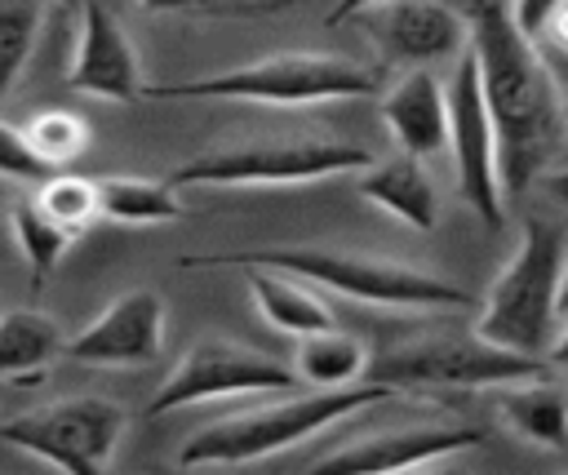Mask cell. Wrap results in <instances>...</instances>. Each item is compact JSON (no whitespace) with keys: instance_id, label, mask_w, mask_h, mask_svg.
Masks as SVG:
<instances>
[{"instance_id":"cell-13","label":"cell","mask_w":568,"mask_h":475,"mask_svg":"<svg viewBox=\"0 0 568 475\" xmlns=\"http://www.w3.org/2000/svg\"><path fill=\"white\" fill-rule=\"evenodd\" d=\"M484 431L466 422H430V426H399L386 435H368L355 444H342L324 457H315V471H355V475H382V471H422L453 453L479 448Z\"/></svg>"},{"instance_id":"cell-15","label":"cell","mask_w":568,"mask_h":475,"mask_svg":"<svg viewBox=\"0 0 568 475\" xmlns=\"http://www.w3.org/2000/svg\"><path fill=\"white\" fill-rule=\"evenodd\" d=\"M382 120L404 155L430 160L448 142V107H444V80L430 67H408L386 93H382Z\"/></svg>"},{"instance_id":"cell-25","label":"cell","mask_w":568,"mask_h":475,"mask_svg":"<svg viewBox=\"0 0 568 475\" xmlns=\"http://www.w3.org/2000/svg\"><path fill=\"white\" fill-rule=\"evenodd\" d=\"M22 138H27V146L40 155L44 169H62V164H71V160L84 155V146H89V124H84V115L53 107V111L31 115V124L22 129Z\"/></svg>"},{"instance_id":"cell-14","label":"cell","mask_w":568,"mask_h":475,"mask_svg":"<svg viewBox=\"0 0 568 475\" xmlns=\"http://www.w3.org/2000/svg\"><path fill=\"white\" fill-rule=\"evenodd\" d=\"M75 9H80V31H75V58L67 67V84L102 102H138L142 71L124 27L102 0H80Z\"/></svg>"},{"instance_id":"cell-9","label":"cell","mask_w":568,"mask_h":475,"mask_svg":"<svg viewBox=\"0 0 568 475\" xmlns=\"http://www.w3.org/2000/svg\"><path fill=\"white\" fill-rule=\"evenodd\" d=\"M297 391V373L284 360H271L262 351H248L231 337H200L178 368L160 382V391L146 404V417H164L186 404L204 400H235V395H280Z\"/></svg>"},{"instance_id":"cell-31","label":"cell","mask_w":568,"mask_h":475,"mask_svg":"<svg viewBox=\"0 0 568 475\" xmlns=\"http://www.w3.org/2000/svg\"><path fill=\"white\" fill-rule=\"evenodd\" d=\"M475 4H484V0H475Z\"/></svg>"},{"instance_id":"cell-21","label":"cell","mask_w":568,"mask_h":475,"mask_svg":"<svg viewBox=\"0 0 568 475\" xmlns=\"http://www.w3.org/2000/svg\"><path fill=\"white\" fill-rule=\"evenodd\" d=\"M62 329L36 306L0 315V377H40L62 355Z\"/></svg>"},{"instance_id":"cell-12","label":"cell","mask_w":568,"mask_h":475,"mask_svg":"<svg viewBox=\"0 0 568 475\" xmlns=\"http://www.w3.org/2000/svg\"><path fill=\"white\" fill-rule=\"evenodd\" d=\"M164 351V302L155 289H129L62 342V355L102 368H138Z\"/></svg>"},{"instance_id":"cell-4","label":"cell","mask_w":568,"mask_h":475,"mask_svg":"<svg viewBox=\"0 0 568 475\" xmlns=\"http://www.w3.org/2000/svg\"><path fill=\"white\" fill-rule=\"evenodd\" d=\"M395 391L382 382H355V386H337V391H280V400L248 408V413H231L217 417L209 426H200L182 448H178V466L195 471V466H244V462H262L280 448H293L320 431H328L333 422L390 400Z\"/></svg>"},{"instance_id":"cell-29","label":"cell","mask_w":568,"mask_h":475,"mask_svg":"<svg viewBox=\"0 0 568 475\" xmlns=\"http://www.w3.org/2000/svg\"><path fill=\"white\" fill-rule=\"evenodd\" d=\"M364 4H373V0H333V13H328V27H342V22H351Z\"/></svg>"},{"instance_id":"cell-3","label":"cell","mask_w":568,"mask_h":475,"mask_svg":"<svg viewBox=\"0 0 568 475\" xmlns=\"http://www.w3.org/2000/svg\"><path fill=\"white\" fill-rule=\"evenodd\" d=\"M564 262L568 240L555 218H528L515 253L488 284L475 333L501 351L559 360L564 342Z\"/></svg>"},{"instance_id":"cell-10","label":"cell","mask_w":568,"mask_h":475,"mask_svg":"<svg viewBox=\"0 0 568 475\" xmlns=\"http://www.w3.org/2000/svg\"><path fill=\"white\" fill-rule=\"evenodd\" d=\"M444 107H448V151H453V173L462 186V200L479 213L484 226H501L506 200L497 182V142H493V120L484 107L479 89V67L470 44L457 49V67L444 84Z\"/></svg>"},{"instance_id":"cell-30","label":"cell","mask_w":568,"mask_h":475,"mask_svg":"<svg viewBox=\"0 0 568 475\" xmlns=\"http://www.w3.org/2000/svg\"><path fill=\"white\" fill-rule=\"evenodd\" d=\"M58 4H67V9H75V4H80V0H58Z\"/></svg>"},{"instance_id":"cell-20","label":"cell","mask_w":568,"mask_h":475,"mask_svg":"<svg viewBox=\"0 0 568 475\" xmlns=\"http://www.w3.org/2000/svg\"><path fill=\"white\" fill-rule=\"evenodd\" d=\"M98 218L120 222V226H164L182 218V200L169 182L133 178V173H111L93 182Z\"/></svg>"},{"instance_id":"cell-2","label":"cell","mask_w":568,"mask_h":475,"mask_svg":"<svg viewBox=\"0 0 568 475\" xmlns=\"http://www.w3.org/2000/svg\"><path fill=\"white\" fill-rule=\"evenodd\" d=\"M275 266L288 275H302L315 289L342 293L351 302L390 306V311H457L470 302V293L444 275L417 271L408 262H386L351 249H324V244H271V249H235V253H191L182 257L186 271L200 266Z\"/></svg>"},{"instance_id":"cell-8","label":"cell","mask_w":568,"mask_h":475,"mask_svg":"<svg viewBox=\"0 0 568 475\" xmlns=\"http://www.w3.org/2000/svg\"><path fill=\"white\" fill-rule=\"evenodd\" d=\"M124 408L102 395H71L44 408L0 422V444L71 475H98L111 466L124 435Z\"/></svg>"},{"instance_id":"cell-26","label":"cell","mask_w":568,"mask_h":475,"mask_svg":"<svg viewBox=\"0 0 568 475\" xmlns=\"http://www.w3.org/2000/svg\"><path fill=\"white\" fill-rule=\"evenodd\" d=\"M146 13H213V18H235V13H271L288 9L297 0H138Z\"/></svg>"},{"instance_id":"cell-16","label":"cell","mask_w":568,"mask_h":475,"mask_svg":"<svg viewBox=\"0 0 568 475\" xmlns=\"http://www.w3.org/2000/svg\"><path fill=\"white\" fill-rule=\"evenodd\" d=\"M359 195L368 204H377L382 213L399 218L413 231H435L439 222V191L426 173V164L417 155H399V160H368L359 169Z\"/></svg>"},{"instance_id":"cell-23","label":"cell","mask_w":568,"mask_h":475,"mask_svg":"<svg viewBox=\"0 0 568 475\" xmlns=\"http://www.w3.org/2000/svg\"><path fill=\"white\" fill-rule=\"evenodd\" d=\"M9 226H13V240H18V253L27 257V266H31V280L36 284H44L53 271H58V262H62V253L71 249V240L75 235H67L62 226H53L31 200H18L13 209H9Z\"/></svg>"},{"instance_id":"cell-19","label":"cell","mask_w":568,"mask_h":475,"mask_svg":"<svg viewBox=\"0 0 568 475\" xmlns=\"http://www.w3.org/2000/svg\"><path fill=\"white\" fill-rule=\"evenodd\" d=\"M364 368H368V346L355 333H342V329L328 324V329H315V333L297 337L293 373L311 391L355 386V382H364Z\"/></svg>"},{"instance_id":"cell-24","label":"cell","mask_w":568,"mask_h":475,"mask_svg":"<svg viewBox=\"0 0 568 475\" xmlns=\"http://www.w3.org/2000/svg\"><path fill=\"white\" fill-rule=\"evenodd\" d=\"M31 204L62 226L67 235H80L93 218H98V200H93V178H75V173H44L36 182Z\"/></svg>"},{"instance_id":"cell-7","label":"cell","mask_w":568,"mask_h":475,"mask_svg":"<svg viewBox=\"0 0 568 475\" xmlns=\"http://www.w3.org/2000/svg\"><path fill=\"white\" fill-rule=\"evenodd\" d=\"M373 155L337 138H271L200 151L169 173V186H302L320 178L359 173Z\"/></svg>"},{"instance_id":"cell-22","label":"cell","mask_w":568,"mask_h":475,"mask_svg":"<svg viewBox=\"0 0 568 475\" xmlns=\"http://www.w3.org/2000/svg\"><path fill=\"white\" fill-rule=\"evenodd\" d=\"M49 0H0V102L13 93L18 75L27 71L40 31H44Z\"/></svg>"},{"instance_id":"cell-1","label":"cell","mask_w":568,"mask_h":475,"mask_svg":"<svg viewBox=\"0 0 568 475\" xmlns=\"http://www.w3.org/2000/svg\"><path fill=\"white\" fill-rule=\"evenodd\" d=\"M466 44L475 53L484 107L493 120L501 200H519L564 155L559 80L515 31L501 0H484L466 13Z\"/></svg>"},{"instance_id":"cell-28","label":"cell","mask_w":568,"mask_h":475,"mask_svg":"<svg viewBox=\"0 0 568 475\" xmlns=\"http://www.w3.org/2000/svg\"><path fill=\"white\" fill-rule=\"evenodd\" d=\"M506 13H510V22H515V31H519L524 40H532L555 13H568V9H564V0H510Z\"/></svg>"},{"instance_id":"cell-6","label":"cell","mask_w":568,"mask_h":475,"mask_svg":"<svg viewBox=\"0 0 568 475\" xmlns=\"http://www.w3.org/2000/svg\"><path fill=\"white\" fill-rule=\"evenodd\" d=\"M555 373V360L519 355L470 333H430L382 355H368L364 377L390 391H493L501 382Z\"/></svg>"},{"instance_id":"cell-11","label":"cell","mask_w":568,"mask_h":475,"mask_svg":"<svg viewBox=\"0 0 568 475\" xmlns=\"http://www.w3.org/2000/svg\"><path fill=\"white\" fill-rule=\"evenodd\" d=\"M395 67H435L466 44V18L444 0H373L355 13Z\"/></svg>"},{"instance_id":"cell-17","label":"cell","mask_w":568,"mask_h":475,"mask_svg":"<svg viewBox=\"0 0 568 475\" xmlns=\"http://www.w3.org/2000/svg\"><path fill=\"white\" fill-rule=\"evenodd\" d=\"M493 391H497L501 422L524 444H541L550 453H564V444H568V413H564V386L555 382V373L501 382Z\"/></svg>"},{"instance_id":"cell-5","label":"cell","mask_w":568,"mask_h":475,"mask_svg":"<svg viewBox=\"0 0 568 475\" xmlns=\"http://www.w3.org/2000/svg\"><path fill=\"white\" fill-rule=\"evenodd\" d=\"M382 89V71L333 58V53H275L248 67H231L222 75H200L182 84H146L138 98L160 102H266V107H315V102H346L373 98Z\"/></svg>"},{"instance_id":"cell-27","label":"cell","mask_w":568,"mask_h":475,"mask_svg":"<svg viewBox=\"0 0 568 475\" xmlns=\"http://www.w3.org/2000/svg\"><path fill=\"white\" fill-rule=\"evenodd\" d=\"M44 173H53V169L40 164V155L27 146L22 129L9 124V120H0V178H13V182H40Z\"/></svg>"},{"instance_id":"cell-18","label":"cell","mask_w":568,"mask_h":475,"mask_svg":"<svg viewBox=\"0 0 568 475\" xmlns=\"http://www.w3.org/2000/svg\"><path fill=\"white\" fill-rule=\"evenodd\" d=\"M248 293H253L262 320L271 329L288 333V337H302V333H315V329L333 324L328 302L302 275H288V271H275V266H248Z\"/></svg>"}]
</instances>
